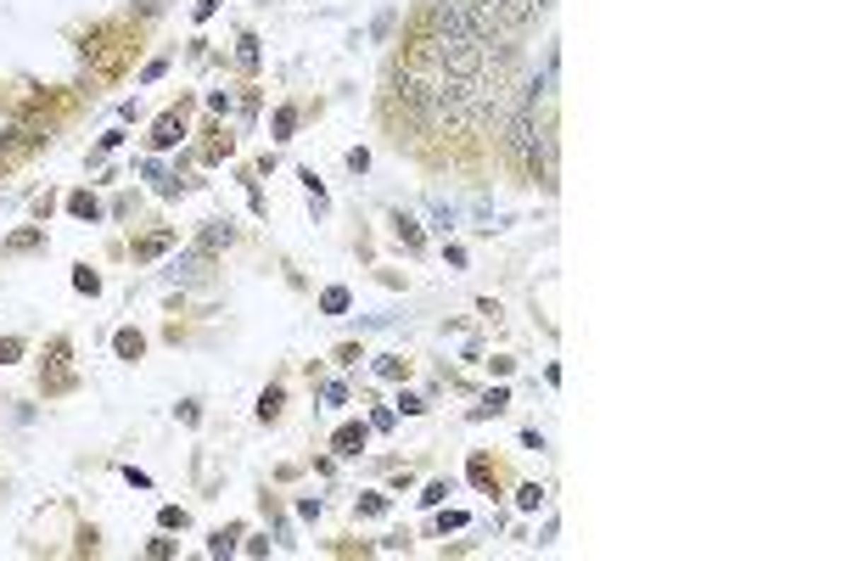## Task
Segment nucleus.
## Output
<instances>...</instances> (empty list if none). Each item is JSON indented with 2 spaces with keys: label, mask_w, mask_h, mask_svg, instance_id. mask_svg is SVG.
Here are the masks:
<instances>
[{
  "label": "nucleus",
  "mask_w": 841,
  "mask_h": 561,
  "mask_svg": "<svg viewBox=\"0 0 841 561\" xmlns=\"http://www.w3.org/2000/svg\"><path fill=\"white\" fill-rule=\"evenodd\" d=\"M180 135H185V118H180V112H163L157 129H152V146H174Z\"/></svg>",
  "instance_id": "obj_1"
},
{
  "label": "nucleus",
  "mask_w": 841,
  "mask_h": 561,
  "mask_svg": "<svg viewBox=\"0 0 841 561\" xmlns=\"http://www.w3.org/2000/svg\"><path fill=\"white\" fill-rule=\"evenodd\" d=\"M331 449H337V455H359V449H365V427H359V421H348V427L331 438Z\"/></svg>",
  "instance_id": "obj_2"
},
{
  "label": "nucleus",
  "mask_w": 841,
  "mask_h": 561,
  "mask_svg": "<svg viewBox=\"0 0 841 561\" xmlns=\"http://www.w3.org/2000/svg\"><path fill=\"white\" fill-rule=\"evenodd\" d=\"M168 275H174V281H197V275H202V253H180V258L168 264Z\"/></svg>",
  "instance_id": "obj_3"
},
{
  "label": "nucleus",
  "mask_w": 841,
  "mask_h": 561,
  "mask_svg": "<svg viewBox=\"0 0 841 561\" xmlns=\"http://www.w3.org/2000/svg\"><path fill=\"white\" fill-rule=\"evenodd\" d=\"M68 214H79V219H95L101 208H95V197H90V191H74V197H68Z\"/></svg>",
  "instance_id": "obj_4"
},
{
  "label": "nucleus",
  "mask_w": 841,
  "mask_h": 561,
  "mask_svg": "<svg viewBox=\"0 0 841 561\" xmlns=\"http://www.w3.org/2000/svg\"><path fill=\"white\" fill-rule=\"evenodd\" d=\"M505 404H511V393H505V388H494V393H488V399L477 404V410H471V415H477V421H482V415H499V410H505Z\"/></svg>",
  "instance_id": "obj_5"
},
{
  "label": "nucleus",
  "mask_w": 841,
  "mask_h": 561,
  "mask_svg": "<svg viewBox=\"0 0 841 561\" xmlns=\"http://www.w3.org/2000/svg\"><path fill=\"white\" fill-rule=\"evenodd\" d=\"M292 129H298V107H281V112H275V141H286Z\"/></svg>",
  "instance_id": "obj_6"
},
{
  "label": "nucleus",
  "mask_w": 841,
  "mask_h": 561,
  "mask_svg": "<svg viewBox=\"0 0 841 561\" xmlns=\"http://www.w3.org/2000/svg\"><path fill=\"white\" fill-rule=\"evenodd\" d=\"M141 348H146V342H141L135 331H118V359H141Z\"/></svg>",
  "instance_id": "obj_7"
},
{
  "label": "nucleus",
  "mask_w": 841,
  "mask_h": 561,
  "mask_svg": "<svg viewBox=\"0 0 841 561\" xmlns=\"http://www.w3.org/2000/svg\"><path fill=\"white\" fill-rule=\"evenodd\" d=\"M320 309H325V315H342V309H348V292H342V287H331V292L320 298Z\"/></svg>",
  "instance_id": "obj_8"
},
{
  "label": "nucleus",
  "mask_w": 841,
  "mask_h": 561,
  "mask_svg": "<svg viewBox=\"0 0 841 561\" xmlns=\"http://www.w3.org/2000/svg\"><path fill=\"white\" fill-rule=\"evenodd\" d=\"M550 0H511V11H516V23H528V17H538Z\"/></svg>",
  "instance_id": "obj_9"
},
{
  "label": "nucleus",
  "mask_w": 841,
  "mask_h": 561,
  "mask_svg": "<svg viewBox=\"0 0 841 561\" xmlns=\"http://www.w3.org/2000/svg\"><path fill=\"white\" fill-rule=\"evenodd\" d=\"M258 415H264V421H275V415H281V388H269V393L258 399Z\"/></svg>",
  "instance_id": "obj_10"
},
{
  "label": "nucleus",
  "mask_w": 841,
  "mask_h": 561,
  "mask_svg": "<svg viewBox=\"0 0 841 561\" xmlns=\"http://www.w3.org/2000/svg\"><path fill=\"white\" fill-rule=\"evenodd\" d=\"M516 505H522V511H538V505H544V488H538V482H528V488L516 494Z\"/></svg>",
  "instance_id": "obj_11"
},
{
  "label": "nucleus",
  "mask_w": 841,
  "mask_h": 561,
  "mask_svg": "<svg viewBox=\"0 0 841 561\" xmlns=\"http://www.w3.org/2000/svg\"><path fill=\"white\" fill-rule=\"evenodd\" d=\"M74 287L79 292H101V275L95 270H74Z\"/></svg>",
  "instance_id": "obj_12"
},
{
  "label": "nucleus",
  "mask_w": 841,
  "mask_h": 561,
  "mask_svg": "<svg viewBox=\"0 0 841 561\" xmlns=\"http://www.w3.org/2000/svg\"><path fill=\"white\" fill-rule=\"evenodd\" d=\"M359 511H365V516H382L387 499H382V494H365V499H359Z\"/></svg>",
  "instance_id": "obj_13"
},
{
  "label": "nucleus",
  "mask_w": 841,
  "mask_h": 561,
  "mask_svg": "<svg viewBox=\"0 0 841 561\" xmlns=\"http://www.w3.org/2000/svg\"><path fill=\"white\" fill-rule=\"evenodd\" d=\"M398 236L410 241V247H421V225H415V219H398Z\"/></svg>",
  "instance_id": "obj_14"
},
{
  "label": "nucleus",
  "mask_w": 841,
  "mask_h": 561,
  "mask_svg": "<svg viewBox=\"0 0 841 561\" xmlns=\"http://www.w3.org/2000/svg\"><path fill=\"white\" fill-rule=\"evenodd\" d=\"M34 241H40V231H17V236L6 241V247H11V253H23V247H34Z\"/></svg>",
  "instance_id": "obj_15"
},
{
  "label": "nucleus",
  "mask_w": 841,
  "mask_h": 561,
  "mask_svg": "<svg viewBox=\"0 0 841 561\" xmlns=\"http://www.w3.org/2000/svg\"><path fill=\"white\" fill-rule=\"evenodd\" d=\"M163 241H168V236H146L141 247H135V253H141V258H152V253H163Z\"/></svg>",
  "instance_id": "obj_16"
},
{
  "label": "nucleus",
  "mask_w": 841,
  "mask_h": 561,
  "mask_svg": "<svg viewBox=\"0 0 841 561\" xmlns=\"http://www.w3.org/2000/svg\"><path fill=\"white\" fill-rule=\"evenodd\" d=\"M17 354H23V342H17V337H6V342H0V365H6V359H17Z\"/></svg>",
  "instance_id": "obj_17"
}]
</instances>
